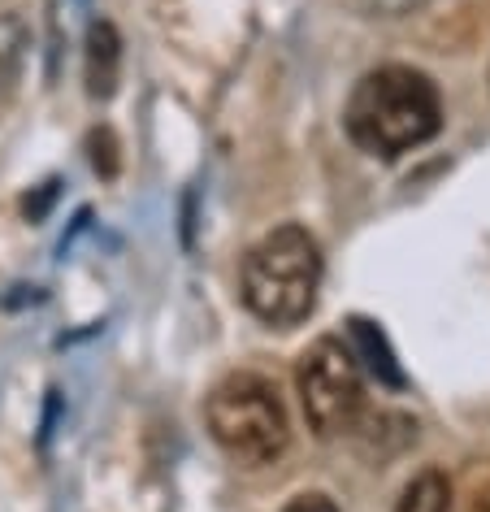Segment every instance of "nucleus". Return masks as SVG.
Returning <instances> with one entry per match:
<instances>
[{
	"label": "nucleus",
	"instance_id": "obj_1",
	"mask_svg": "<svg viewBox=\"0 0 490 512\" xmlns=\"http://www.w3.org/2000/svg\"><path fill=\"white\" fill-rule=\"evenodd\" d=\"M343 126L352 135V144L365 148L369 157L395 161L438 135L443 100H438V87L430 83V74L412 66H382V70H369L356 83L343 113Z\"/></svg>",
	"mask_w": 490,
	"mask_h": 512
},
{
	"label": "nucleus",
	"instance_id": "obj_2",
	"mask_svg": "<svg viewBox=\"0 0 490 512\" xmlns=\"http://www.w3.org/2000/svg\"><path fill=\"white\" fill-rule=\"evenodd\" d=\"M243 304L265 326H300L317 309L321 291V248L304 226H278L252 243L239 274Z\"/></svg>",
	"mask_w": 490,
	"mask_h": 512
},
{
	"label": "nucleus",
	"instance_id": "obj_3",
	"mask_svg": "<svg viewBox=\"0 0 490 512\" xmlns=\"http://www.w3.org/2000/svg\"><path fill=\"white\" fill-rule=\"evenodd\" d=\"M209 430L217 447L239 460L243 469H265L287 452L291 443V421L282 408V395L261 374H230L213 387L204 404Z\"/></svg>",
	"mask_w": 490,
	"mask_h": 512
},
{
	"label": "nucleus",
	"instance_id": "obj_4",
	"mask_svg": "<svg viewBox=\"0 0 490 512\" xmlns=\"http://www.w3.org/2000/svg\"><path fill=\"white\" fill-rule=\"evenodd\" d=\"M295 391H300V408L308 417V430L317 439H339L356 426L360 408H365V378H360V361L352 356L343 339L321 335L308 343V352L295 365Z\"/></svg>",
	"mask_w": 490,
	"mask_h": 512
},
{
	"label": "nucleus",
	"instance_id": "obj_5",
	"mask_svg": "<svg viewBox=\"0 0 490 512\" xmlns=\"http://www.w3.org/2000/svg\"><path fill=\"white\" fill-rule=\"evenodd\" d=\"M122 83V35L113 22H92L87 31V96L92 100H113Z\"/></svg>",
	"mask_w": 490,
	"mask_h": 512
},
{
	"label": "nucleus",
	"instance_id": "obj_6",
	"mask_svg": "<svg viewBox=\"0 0 490 512\" xmlns=\"http://www.w3.org/2000/svg\"><path fill=\"white\" fill-rule=\"evenodd\" d=\"M347 335H352V356L356 361H365V369L378 382H386V387H404V369H399L395 361V352H391V343H386V335L373 322H365V317H352L347 322Z\"/></svg>",
	"mask_w": 490,
	"mask_h": 512
},
{
	"label": "nucleus",
	"instance_id": "obj_7",
	"mask_svg": "<svg viewBox=\"0 0 490 512\" xmlns=\"http://www.w3.org/2000/svg\"><path fill=\"white\" fill-rule=\"evenodd\" d=\"M27 53H31V27L18 14H0V105L18 92Z\"/></svg>",
	"mask_w": 490,
	"mask_h": 512
},
{
	"label": "nucleus",
	"instance_id": "obj_8",
	"mask_svg": "<svg viewBox=\"0 0 490 512\" xmlns=\"http://www.w3.org/2000/svg\"><path fill=\"white\" fill-rule=\"evenodd\" d=\"M395 512H451V482L443 469H421L417 478L404 486Z\"/></svg>",
	"mask_w": 490,
	"mask_h": 512
},
{
	"label": "nucleus",
	"instance_id": "obj_9",
	"mask_svg": "<svg viewBox=\"0 0 490 512\" xmlns=\"http://www.w3.org/2000/svg\"><path fill=\"white\" fill-rule=\"evenodd\" d=\"M87 148H92V165H96V174H105V178L118 174V139H113V131H92V139H87Z\"/></svg>",
	"mask_w": 490,
	"mask_h": 512
},
{
	"label": "nucleus",
	"instance_id": "obj_10",
	"mask_svg": "<svg viewBox=\"0 0 490 512\" xmlns=\"http://www.w3.org/2000/svg\"><path fill=\"white\" fill-rule=\"evenodd\" d=\"M469 512H490V460L469 473Z\"/></svg>",
	"mask_w": 490,
	"mask_h": 512
},
{
	"label": "nucleus",
	"instance_id": "obj_11",
	"mask_svg": "<svg viewBox=\"0 0 490 512\" xmlns=\"http://www.w3.org/2000/svg\"><path fill=\"white\" fill-rule=\"evenodd\" d=\"M282 512H343L339 504H334L330 495H321V491H308V495H295Z\"/></svg>",
	"mask_w": 490,
	"mask_h": 512
},
{
	"label": "nucleus",
	"instance_id": "obj_12",
	"mask_svg": "<svg viewBox=\"0 0 490 512\" xmlns=\"http://www.w3.org/2000/svg\"><path fill=\"white\" fill-rule=\"evenodd\" d=\"M53 196H57V183H44V191H40V196H27V200H22V209H27V217H31V222H40V217L48 213V204H53Z\"/></svg>",
	"mask_w": 490,
	"mask_h": 512
}]
</instances>
